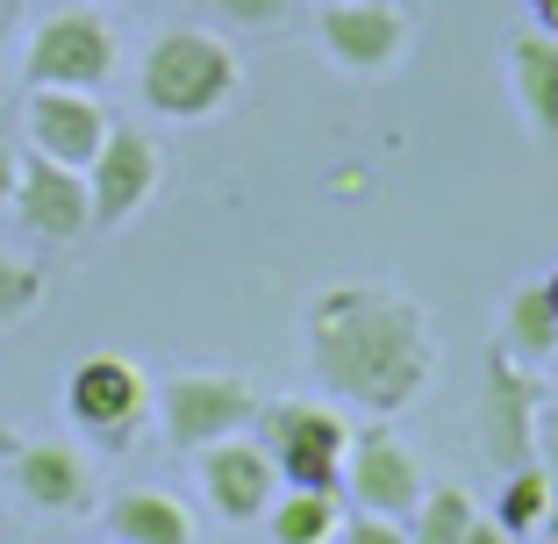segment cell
Returning <instances> with one entry per match:
<instances>
[{
    "mask_svg": "<svg viewBox=\"0 0 558 544\" xmlns=\"http://www.w3.org/2000/svg\"><path fill=\"white\" fill-rule=\"evenodd\" d=\"M15 495L44 516H86L94 509V466H86V451L65 445V437L15 445Z\"/></svg>",
    "mask_w": 558,
    "mask_h": 544,
    "instance_id": "14",
    "label": "cell"
},
{
    "mask_svg": "<svg viewBox=\"0 0 558 544\" xmlns=\"http://www.w3.org/2000/svg\"><path fill=\"white\" fill-rule=\"evenodd\" d=\"M22 230L36 244H80L94 230V201H86V172L72 166H50L36 150H22V172H15V201H8Z\"/></svg>",
    "mask_w": 558,
    "mask_h": 544,
    "instance_id": "12",
    "label": "cell"
},
{
    "mask_svg": "<svg viewBox=\"0 0 558 544\" xmlns=\"http://www.w3.org/2000/svg\"><path fill=\"white\" fill-rule=\"evenodd\" d=\"M22 8H29V0H0V58H8V44H15V29H22Z\"/></svg>",
    "mask_w": 558,
    "mask_h": 544,
    "instance_id": "27",
    "label": "cell"
},
{
    "mask_svg": "<svg viewBox=\"0 0 558 544\" xmlns=\"http://www.w3.org/2000/svg\"><path fill=\"white\" fill-rule=\"evenodd\" d=\"M459 544H515V537H509L501 523H494V516H473V530H465Z\"/></svg>",
    "mask_w": 558,
    "mask_h": 544,
    "instance_id": "26",
    "label": "cell"
},
{
    "mask_svg": "<svg viewBox=\"0 0 558 544\" xmlns=\"http://www.w3.org/2000/svg\"><path fill=\"white\" fill-rule=\"evenodd\" d=\"M537 409H544V373L515 365L509 351H487V387H480V451L501 473L537 459Z\"/></svg>",
    "mask_w": 558,
    "mask_h": 544,
    "instance_id": "7",
    "label": "cell"
},
{
    "mask_svg": "<svg viewBox=\"0 0 558 544\" xmlns=\"http://www.w3.org/2000/svg\"><path fill=\"white\" fill-rule=\"evenodd\" d=\"M236 50L215 29H165L136 65V94L158 122H208L236 100Z\"/></svg>",
    "mask_w": 558,
    "mask_h": 544,
    "instance_id": "2",
    "label": "cell"
},
{
    "mask_svg": "<svg viewBox=\"0 0 558 544\" xmlns=\"http://www.w3.org/2000/svg\"><path fill=\"white\" fill-rule=\"evenodd\" d=\"M158 180H165V158L144 130L116 122L108 144L94 150V166H86V201H94V230H122L136 215L158 201Z\"/></svg>",
    "mask_w": 558,
    "mask_h": 544,
    "instance_id": "8",
    "label": "cell"
},
{
    "mask_svg": "<svg viewBox=\"0 0 558 544\" xmlns=\"http://www.w3.org/2000/svg\"><path fill=\"white\" fill-rule=\"evenodd\" d=\"M144 415H150V373L136 359H122V351H86L65 373V423L86 430V445L130 451Z\"/></svg>",
    "mask_w": 558,
    "mask_h": 544,
    "instance_id": "6",
    "label": "cell"
},
{
    "mask_svg": "<svg viewBox=\"0 0 558 544\" xmlns=\"http://www.w3.org/2000/svg\"><path fill=\"white\" fill-rule=\"evenodd\" d=\"M423 466L409 459V445H401L395 430H351V451H344V501L351 509H373V516H401L409 523L415 501H423Z\"/></svg>",
    "mask_w": 558,
    "mask_h": 544,
    "instance_id": "10",
    "label": "cell"
},
{
    "mask_svg": "<svg viewBox=\"0 0 558 544\" xmlns=\"http://www.w3.org/2000/svg\"><path fill=\"white\" fill-rule=\"evenodd\" d=\"M108 130H116V116L100 108V94L29 86V100H22V136H29V150H36V158H50V166L86 172V166H94V150L108 144Z\"/></svg>",
    "mask_w": 558,
    "mask_h": 544,
    "instance_id": "9",
    "label": "cell"
},
{
    "mask_svg": "<svg viewBox=\"0 0 558 544\" xmlns=\"http://www.w3.org/2000/svg\"><path fill=\"white\" fill-rule=\"evenodd\" d=\"M537 287H544V301H551V315H558V265H551V273H544Z\"/></svg>",
    "mask_w": 558,
    "mask_h": 544,
    "instance_id": "29",
    "label": "cell"
},
{
    "mask_svg": "<svg viewBox=\"0 0 558 544\" xmlns=\"http://www.w3.org/2000/svg\"><path fill=\"white\" fill-rule=\"evenodd\" d=\"M258 401L265 395L244 373H230V365H180V373H165V387H150V409H158L172 451H186V459L201 445H222V437L251 430Z\"/></svg>",
    "mask_w": 558,
    "mask_h": 544,
    "instance_id": "4",
    "label": "cell"
},
{
    "mask_svg": "<svg viewBox=\"0 0 558 544\" xmlns=\"http://www.w3.org/2000/svg\"><path fill=\"white\" fill-rule=\"evenodd\" d=\"M537 466L551 473V487H558V401L537 409Z\"/></svg>",
    "mask_w": 558,
    "mask_h": 544,
    "instance_id": "24",
    "label": "cell"
},
{
    "mask_svg": "<svg viewBox=\"0 0 558 544\" xmlns=\"http://www.w3.org/2000/svg\"><path fill=\"white\" fill-rule=\"evenodd\" d=\"M509 94L537 144H558V36L523 29L509 44Z\"/></svg>",
    "mask_w": 558,
    "mask_h": 544,
    "instance_id": "15",
    "label": "cell"
},
{
    "mask_svg": "<svg viewBox=\"0 0 558 544\" xmlns=\"http://www.w3.org/2000/svg\"><path fill=\"white\" fill-rule=\"evenodd\" d=\"M272 544H337L344 530V495H315V487H279L272 509L258 516Z\"/></svg>",
    "mask_w": 558,
    "mask_h": 544,
    "instance_id": "17",
    "label": "cell"
},
{
    "mask_svg": "<svg viewBox=\"0 0 558 544\" xmlns=\"http://www.w3.org/2000/svg\"><path fill=\"white\" fill-rule=\"evenodd\" d=\"M337 544H409V523L401 516H373V509H344Z\"/></svg>",
    "mask_w": 558,
    "mask_h": 544,
    "instance_id": "23",
    "label": "cell"
},
{
    "mask_svg": "<svg viewBox=\"0 0 558 544\" xmlns=\"http://www.w3.org/2000/svg\"><path fill=\"white\" fill-rule=\"evenodd\" d=\"M315 8H344V0H315Z\"/></svg>",
    "mask_w": 558,
    "mask_h": 544,
    "instance_id": "32",
    "label": "cell"
},
{
    "mask_svg": "<svg viewBox=\"0 0 558 544\" xmlns=\"http://www.w3.org/2000/svg\"><path fill=\"white\" fill-rule=\"evenodd\" d=\"M315 44L329 50L337 72H387L409 50V8L395 0H344V8H315Z\"/></svg>",
    "mask_w": 558,
    "mask_h": 544,
    "instance_id": "11",
    "label": "cell"
},
{
    "mask_svg": "<svg viewBox=\"0 0 558 544\" xmlns=\"http://www.w3.org/2000/svg\"><path fill=\"white\" fill-rule=\"evenodd\" d=\"M523 8H530V22H537L544 36H558V0H523Z\"/></svg>",
    "mask_w": 558,
    "mask_h": 544,
    "instance_id": "28",
    "label": "cell"
},
{
    "mask_svg": "<svg viewBox=\"0 0 558 544\" xmlns=\"http://www.w3.org/2000/svg\"><path fill=\"white\" fill-rule=\"evenodd\" d=\"M551 344H558V315H551V301H544V287L537 280L515 287L509 309H501V351H509L515 365H530V373H544Z\"/></svg>",
    "mask_w": 558,
    "mask_h": 544,
    "instance_id": "18",
    "label": "cell"
},
{
    "mask_svg": "<svg viewBox=\"0 0 558 544\" xmlns=\"http://www.w3.org/2000/svg\"><path fill=\"white\" fill-rule=\"evenodd\" d=\"M251 437L272 459L279 487H315V495H344V451H351V423L329 401L308 395H279L258 401L251 415Z\"/></svg>",
    "mask_w": 558,
    "mask_h": 544,
    "instance_id": "3",
    "label": "cell"
},
{
    "mask_svg": "<svg viewBox=\"0 0 558 544\" xmlns=\"http://www.w3.org/2000/svg\"><path fill=\"white\" fill-rule=\"evenodd\" d=\"M551 509H558V487H551V473H544L537 459H530V466H515V473L501 480V495H494V523L509 530L515 544H523V537H544Z\"/></svg>",
    "mask_w": 558,
    "mask_h": 544,
    "instance_id": "19",
    "label": "cell"
},
{
    "mask_svg": "<svg viewBox=\"0 0 558 544\" xmlns=\"http://www.w3.org/2000/svg\"><path fill=\"white\" fill-rule=\"evenodd\" d=\"M395 8H415V0H395Z\"/></svg>",
    "mask_w": 558,
    "mask_h": 544,
    "instance_id": "33",
    "label": "cell"
},
{
    "mask_svg": "<svg viewBox=\"0 0 558 544\" xmlns=\"http://www.w3.org/2000/svg\"><path fill=\"white\" fill-rule=\"evenodd\" d=\"M294 8L301 0H215V15L230 22V29H279Z\"/></svg>",
    "mask_w": 558,
    "mask_h": 544,
    "instance_id": "22",
    "label": "cell"
},
{
    "mask_svg": "<svg viewBox=\"0 0 558 544\" xmlns=\"http://www.w3.org/2000/svg\"><path fill=\"white\" fill-rule=\"evenodd\" d=\"M544 544H558V509H551V523H544Z\"/></svg>",
    "mask_w": 558,
    "mask_h": 544,
    "instance_id": "31",
    "label": "cell"
},
{
    "mask_svg": "<svg viewBox=\"0 0 558 544\" xmlns=\"http://www.w3.org/2000/svg\"><path fill=\"white\" fill-rule=\"evenodd\" d=\"M15 172H22V150H15V144H0V208L15 201Z\"/></svg>",
    "mask_w": 558,
    "mask_h": 544,
    "instance_id": "25",
    "label": "cell"
},
{
    "mask_svg": "<svg viewBox=\"0 0 558 544\" xmlns=\"http://www.w3.org/2000/svg\"><path fill=\"white\" fill-rule=\"evenodd\" d=\"M44 265L36 258H15V251H0V330H15L22 315L44 301Z\"/></svg>",
    "mask_w": 558,
    "mask_h": 544,
    "instance_id": "21",
    "label": "cell"
},
{
    "mask_svg": "<svg viewBox=\"0 0 558 544\" xmlns=\"http://www.w3.org/2000/svg\"><path fill=\"white\" fill-rule=\"evenodd\" d=\"M122 72V36L100 8H50L22 44V80L29 86H72L100 94Z\"/></svg>",
    "mask_w": 558,
    "mask_h": 544,
    "instance_id": "5",
    "label": "cell"
},
{
    "mask_svg": "<svg viewBox=\"0 0 558 544\" xmlns=\"http://www.w3.org/2000/svg\"><path fill=\"white\" fill-rule=\"evenodd\" d=\"M544 379H551V387H558V344H551V359H544Z\"/></svg>",
    "mask_w": 558,
    "mask_h": 544,
    "instance_id": "30",
    "label": "cell"
},
{
    "mask_svg": "<svg viewBox=\"0 0 558 544\" xmlns=\"http://www.w3.org/2000/svg\"><path fill=\"white\" fill-rule=\"evenodd\" d=\"M473 495H465L459 480H429L423 487V501H415V516H409V544H459L465 530H473Z\"/></svg>",
    "mask_w": 558,
    "mask_h": 544,
    "instance_id": "20",
    "label": "cell"
},
{
    "mask_svg": "<svg viewBox=\"0 0 558 544\" xmlns=\"http://www.w3.org/2000/svg\"><path fill=\"white\" fill-rule=\"evenodd\" d=\"M194 473H201V495H208V509L222 516V523H258V516L272 509V495H279L272 459H265L258 437H244V430L222 437V445H201Z\"/></svg>",
    "mask_w": 558,
    "mask_h": 544,
    "instance_id": "13",
    "label": "cell"
},
{
    "mask_svg": "<svg viewBox=\"0 0 558 544\" xmlns=\"http://www.w3.org/2000/svg\"><path fill=\"white\" fill-rule=\"evenodd\" d=\"M108 537L116 544H194V516L165 487H130L108 501Z\"/></svg>",
    "mask_w": 558,
    "mask_h": 544,
    "instance_id": "16",
    "label": "cell"
},
{
    "mask_svg": "<svg viewBox=\"0 0 558 544\" xmlns=\"http://www.w3.org/2000/svg\"><path fill=\"white\" fill-rule=\"evenodd\" d=\"M301 344H308V373L323 379V395L365 409L373 423L415 409L444 365V337L429 309L387 280L323 287L301 315Z\"/></svg>",
    "mask_w": 558,
    "mask_h": 544,
    "instance_id": "1",
    "label": "cell"
}]
</instances>
